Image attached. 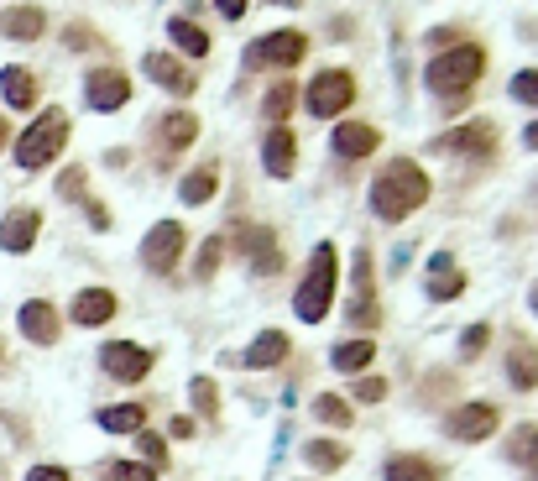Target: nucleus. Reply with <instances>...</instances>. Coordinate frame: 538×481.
<instances>
[{
  "mask_svg": "<svg viewBox=\"0 0 538 481\" xmlns=\"http://www.w3.org/2000/svg\"><path fill=\"white\" fill-rule=\"evenodd\" d=\"M434 183L429 173L413 163V157H392V163H382V173L371 178V215L387 220V225H403L408 215H418L429 204Z\"/></svg>",
  "mask_w": 538,
  "mask_h": 481,
  "instance_id": "obj_1",
  "label": "nucleus"
},
{
  "mask_svg": "<svg viewBox=\"0 0 538 481\" xmlns=\"http://www.w3.org/2000/svg\"><path fill=\"white\" fill-rule=\"evenodd\" d=\"M335 288H340V251L330 241H319L309 251V272H303V283L293 293V314L303 325H319V319H330L335 309Z\"/></svg>",
  "mask_w": 538,
  "mask_h": 481,
  "instance_id": "obj_2",
  "label": "nucleus"
},
{
  "mask_svg": "<svg viewBox=\"0 0 538 481\" xmlns=\"http://www.w3.org/2000/svg\"><path fill=\"white\" fill-rule=\"evenodd\" d=\"M481 74H486V48H481V42H455V48H444V53L429 58L424 84L434 89V95L450 100V95H465V89H476Z\"/></svg>",
  "mask_w": 538,
  "mask_h": 481,
  "instance_id": "obj_3",
  "label": "nucleus"
},
{
  "mask_svg": "<svg viewBox=\"0 0 538 481\" xmlns=\"http://www.w3.org/2000/svg\"><path fill=\"white\" fill-rule=\"evenodd\" d=\"M68 110H42L37 121H27V131L16 136V168H27V173H37V168H48L53 157L68 147Z\"/></svg>",
  "mask_w": 538,
  "mask_h": 481,
  "instance_id": "obj_4",
  "label": "nucleus"
},
{
  "mask_svg": "<svg viewBox=\"0 0 538 481\" xmlns=\"http://www.w3.org/2000/svg\"><path fill=\"white\" fill-rule=\"evenodd\" d=\"M303 105H309L314 121H340L356 105V74L350 68H319L309 89H303Z\"/></svg>",
  "mask_w": 538,
  "mask_h": 481,
  "instance_id": "obj_5",
  "label": "nucleus"
},
{
  "mask_svg": "<svg viewBox=\"0 0 538 481\" xmlns=\"http://www.w3.org/2000/svg\"><path fill=\"white\" fill-rule=\"evenodd\" d=\"M497 429H502V408H497V403H486V398L455 403L450 414H444V434H450L455 445H486Z\"/></svg>",
  "mask_w": 538,
  "mask_h": 481,
  "instance_id": "obj_6",
  "label": "nucleus"
},
{
  "mask_svg": "<svg viewBox=\"0 0 538 481\" xmlns=\"http://www.w3.org/2000/svg\"><path fill=\"white\" fill-rule=\"evenodd\" d=\"M183 246H189L183 220H157L142 241V267L157 272V278H168V272H178V262H183Z\"/></svg>",
  "mask_w": 538,
  "mask_h": 481,
  "instance_id": "obj_7",
  "label": "nucleus"
},
{
  "mask_svg": "<svg viewBox=\"0 0 538 481\" xmlns=\"http://www.w3.org/2000/svg\"><path fill=\"white\" fill-rule=\"evenodd\" d=\"M303 58H309V37L293 32V27L267 32L246 48V68H298Z\"/></svg>",
  "mask_w": 538,
  "mask_h": 481,
  "instance_id": "obj_8",
  "label": "nucleus"
},
{
  "mask_svg": "<svg viewBox=\"0 0 538 481\" xmlns=\"http://www.w3.org/2000/svg\"><path fill=\"white\" fill-rule=\"evenodd\" d=\"M100 366H105V372H110L115 382L136 387V382H147V377H152L157 351L136 346V340H105V346H100Z\"/></svg>",
  "mask_w": 538,
  "mask_h": 481,
  "instance_id": "obj_9",
  "label": "nucleus"
},
{
  "mask_svg": "<svg viewBox=\"0 0 538 481\" xmlns=\"http://www.w3.org/2000/svg\"><path fill=\"white\" fill-rule=\"evenodd\" d=\"M16 330L27 335V346H58L63 340V314L53 299H27L16 309Z\"/></svg>",
  "mask_w": 538,
  "mask_h": 481,
  "instance_id": "obj_10",
  "label": "nucleus"
},
{
  "mask_svg": "<svg viewBox=\"0 0 538 481\" xmlns=\"http://www.w3.org/2000/svg\"><path fill=\"white\" fill-rule=\"evenodd\" d=\"M429 152H460V157H491L497 152V126L491 121H465L455 131H439Z\"/></svg>",
  "mask_w": 538,
  "mask_h": 481,
  "instance_id": "obj_11",
  "label": "nucleus"
},
{
  "mask_svg": "<svg viewBox=\"0 0 538 481\" xmlns=\"http://www.w3.org/2000/svg\"><path fill=\"white\" fill-rule=\"evenodd\" d=\"M131 100V79L121 74V68H89L84 74V105L100 110V116H110V110H121Z\"/></svg>",
  "mask_w": 538,
  "mask_h": 481,
  "instance_id": "obj_12",
  "label": "nucleus"
},
{
  "mask_svg": "<svg viewBox=\"0 0 538 481\" xmlns=\"http://www.w3.org/2000/svg\"><path fill=\"white\" fill-rule=\"evenodd\" d=\"M236 251L251 262L256 278H272V272H283V246H277V231H267V225H246V231L236 236Z\"/></svg>",
  "mask_w": 538,
  "mask_h": 481,
  "instance_id": "obj_13",
  "label": "nucleus"
},
{
  "mask_svg": "<svg viewBox=\"0 0 538 481\" xmlns=\"http://www.w3.org/2000/svg\"><path fill=\"white\" fill-rule=\"evenodd\" d=\"M37 236H42V210H32V204H16V210H6V220H0V251L27 257V251L37 246Z\"/></svg>",
  "mask_w": 538,
  "mask_h": 481,
  "instance_id": "obj_14",
  "label": "nucleus"
},
{
  "mask_svg": "<svg viewBox=\"0 0 538 481\" xmlns=\"http://www.w3.org/2000/svg\"><path fill=\"white\" fill-rule=\"evenodd\" d=\"M142 68H147V79H152V84H162V89H168V95H178V100L199 89V74H194V68L183 63L178 53H147V58H142Z\"/></svg>",
  "mask_w": 538,
  "mask_h": 481,
  "instance_id": "obj_15",
  "label": "nucleus"
},
{
  "mask_svg": "<svg viewBox=\"0 0 538 481\" xmlns=\"http://www.w3.org/2000/svg\"><path fill=\"white\" fill-rule=\"evenodd\" d=\"M115 314H121V299H115L110 288H79L74 304H68V319H74L79 330H100Z\"/></svg>",
  "mask_w": 538,
  "mask_h": 481,
  "instance_id": "obj_16",
  "label": "nucleus"
},
{
  "mask_svg": "<svg viewBox=\"0 0 538 481\" xmlns=\"http://www.w3.org/2000/svg\"><path fill=\"white\" fill-rule=\"evenodd\" d=\"M377 147H382V131L366 126V121H340L335 136H330V152L340 163H361V157H371Z\"/></svg>",
  "mask_w": 538,
  "mask_h": 481,
  "instance_id": "obj_17",
  "label": "nucleus"
},
{
  "mask_svg": "<svg viewBox=\"0 0 538 481\" xmlns=\"http://www.w3.org/2000/svg\"><path fill=\"white\" fill-rule=\"evenodd\" d=\"M288 356H293L288 330H256V340L241 351V366H251V372H272V366H283Z\"/></svg>",
  "mask_w": 538,
  "mask_h": 481,
  "instance_id": "obj_18",
  "label": "nucleus"
},
{
  "mask_svg": "<svg viewBox=\"0 0 538 481\" xmlns=\"http://www.w3.org/2000/svg\"><path fill=\"white\" fill-rule=\"evenodd\" d=\"M382 481H444V471H439V461H434V455L397 450V455H387Z\"/></svg>",
  "mask_w": 538,
  "mask_h": 481,
  "instance_id": "obj_19",
  "label": "nucleus"
},
{
  "mask_svg": "<svg viewBox=\"0 0 538 481\" xmlns=\"http://www.w3.org/2000/svg\"><path fill=\"white\" fill-rule=\"evenodd\" d=\"M293 163H298V136L288 126H272L262 142V168L272 178H293Z\"/></svg>",
  "mask_w": 538,
  "mask_h": 481,
  "instance_id": "obj_20",
  "label": "nucleus"
},
{
  "mask_svg": "<svg viewBox=\"0 0 538 481\" xmlns=\"http://www.w3.org/2000/svg\"><path fill=\"white\" fill-rule=\"evenodd\" d=\"M507 382L518 387V393H533L538 387V346L528 335H512V346H507Z\"/></svg>",
  "mask_w": 538,
  "mask_h": 481,
  "instance_id": "obj_21",
  "label": "nucleus"
},
{
  "mask_svg": "<svg viewBox=\"0 0 538 481\" xmlns=\"http://www.w3.org/2000/svg\"><path fill=\"white\" fill-rule=\"evenodd\" d=\"M371 361H377V340L371 335H356V340H340V346L330 351V366L340 377H366Z\"/></svg>",
  "mask_w": 538,
  "mask_h": 481,
  "instance_id": "obj_22",
  "label": "nucleus"
},
{
  "mask_svg": "<svg viewBox=\"0 0 538 481\" xmlns=\"http://www.w3.org/2000/svg\"><path fill=\"white\" fill-rule=\"evenodd\" d=\"M42 32H48V11H42V6H11V11H0V37L37 42Z\"/></svg>",
  "mask_w": 538,
  "mask_h": 481,
  "instance_id": "obj_23",
  "label": "nucleus"
},
{
  "mask_svg": "<svg viewBox=\"0 0 538 481\" xmlns=\"http://www.w3.org/2000/svg\"><path fill=\"white\" fill-rule=\"evenodd\" d=\"M0 100H6L11 110H32L37 105V74L21 63H6L0 68Z\"/></svg>",
  "mask_w": 538,
  "mask_h": 481,
  "instance_id": "obj_24",
  "label": "nucleus"
},
{
  "mask_svg": "<svg viewBox=\"0 0 538 481\" xmlns=\"http://www.w3.org/2000/svg\"><path fill=\"white\" fill-rule=\"evenodd\" d=\"M345 461H350V445H340V440H324V434H314V440L303 445V466L319 471V476L345 471Z\"/></svg>",
  "mask_w": 538,
  "mask_h": 481,
  "instance_id": "obj_25",
  "label": "nucleus"
},
{
  "mask_svg": "<svg viewBox=\"0 0 538 481\" xmlns=\"http://www.w3.org/2000/svg\"><path fill=\"white\" fill-rule=\"evenodd\" d=\"M95 424L105 434H142L147 429V403H110L95 414Z\"/></svg>",
  "mask_w": 538,
  "mask_h": 481,
  "instance_id": "obj_26",
  "label": "nucleus"
},
{
  "mask_svg": "<svg viewBox=\"0 0 538 481\" xmlns=\"http://www.w3.org/2000/svg\"><path fill=\"white\" fill-rule=\"evenodd\" d=\"M168 37H173V48H178V58H183V63L209 53V32L199 27L194 16H173V21H168Z\"/></svg>",
  "mask_w": 538,
  "mask_h": 481,
  "instance_id": "obj_27",
  "label": "nucleus"
},
{
  "mask_svg": "<svg viewBox=\"0 0 538 481\" xmlns=\"http://www.w3.org/2000/svg\"><path fill=\"white\" fill-rule=\"evenodd\" d=\"M215 189H220V168H215V163H199L194 173H183L178 199H183V204H209V199H215Z\"/></svg>",
  "mask_w": 538,
  "mask_h": 481,
  "instance_id": "obj_28",
  "label": "nucleus"
},
{
  "mask_svg": "<svg viewBox=\"0 0 538 481\" xmlns=\"http://www.w3.org/2000/svg\"><path fill=\"white\" fill-rule=\"evenodd\" d=\"M162 142H168L173 152L194 147L199 142V116L194 110H168V116H162Z\"/></svg>",
  "mask_w": 538,
  "mask_h": 481,
  "instance_id": "obj_29",
  "label": "nucleus"
},
{
  "mask_svg": "<svg viewBox=\"0 0 538 481\" xmlns=\"http://www.w3.org/2000/svg\"><path fill=\"white\" fill-rule=\"evenodd\" d=\"M309 408H314V419H319L324 429H350V424H356V408H350L340 393H319Z\"/></svg>",
  "mask_w": 538,
  "mask_h": 481,
  "instance_id": "obj_30",
  "label": "nucleus"
},
{
  "mask_svg": "<svg viewBox=\"0 0 538 481\" xmlns=\"http://www.w3.org/2000/svg\"><path fill=\"white\" fill-rule=\"evenodd\" d=\"M293 100H298V84H293V79H277L267 95H262V116H272V126H288Z\"/></svg>",
  "mask_w": 538,
  "mask_h": 481,
  "instance_id": "obj_31",
  "label": "nucleus"
},
{
  "mask_svg": "<svg viewBox=\"0 0 538 481\" xmlns=\"http://www.w3.org/2000/svg\"><path fill=\"white\" fill-rule=\"evenodd\" d=\"M220 262H225V236H204L199 257H194V283H209L220 272Z\"/></svg>",
  "mask_w": 538,
  "mask_h": 481,
  "instance_id": "obj_32",
  "label": "nucleus"
},
{
  "mask_svg": "<svg viewBox=\"0 0 538 481\" xmlns=\"http://www.w3.org/2000/svg\"><path fill=\"white\" fill-rule=\"evenodd\" d=\"M382 398H387V377H377V372L350 377V398H345L350 408H356V403H361V408H371V403H382Z\"/></svg>",
  "mask_w": 538,
  "mask_h": 481,
  "instance_id": "obj_33",
  "label": "nucleus"
},
{
  "mask_svg": "<svg viewBox=\"0 0 538 481\" xmlns=\"http://www.w3.org/2000/svg\"><path fill=\"white\" fill-rule=\"evenodd\" d=\"M189 403L199 408V419H220V387H215V377H194L189 382Z\"/></svg>",
  "mask_w": 538,
  "mask_h": 481,
  "instance_id": "obj_34",
  "label": "nucleus"
},
{
  "mask_svg": "<svg viewBox=\"0 0 538 481\" xmlns=\"http://www.w3.org/2000/svg\"><path fill=\"white\" fill-rule=\"evenodd\" d=\"M491 346V319H476V325L460 330V361H476Z\"/></svg>",
  "mask_w": 538,
  "mask_h": 481,
  "instance_id": "obj_35",
  "label": "nucleus"
},
{
  "mask_svg": "<svg viewBox=\"0 0 538 481\" xmlns=\"http://www.w3.org/2000/svg\"><path fill=\"white\" fill-rule=\"evenodd\" d=\"M460 293H465V272H455V267H444V272H434V278H429V299L434 304L460 299Z\"/></svg>",
  "mask_w": 538,
  "mask_h": 481,
  "instance_id": "obj_36",
  "label": "nucleus"
},
{
  "mask_svg": "<svg viewBox=\"0 0 538 481\" xmlns=\"http://www.w3.org/2000/svg\"><path fill=\"white\" fill-rule=\"evenodd\" d=\"M512 461H523L528 476L538 481V429H518V434H512Z\"/></svg>",
  "mask_w": 538,
  "mask_h": 481,
  "instance_id": "obj_37",
  "label": "nucleus"
},
{
  "mask_svg": "<svg viewBox=\"0 0 538 481\" xmlns=\"http://www.w3.org/2000/svg\"><path fill=\"white\" fill-rule=\"evenodd\" d=\"M63 48H74V53H100V48H105V37H100V32H89L84 21H74V27L63 32Z\"/></svg>",
  "mask_w": 538,
  "mask_h": 481,
  "instance_id": "obj_38",
  "label": "nucleus"
},
{
  "mask_svg": "<svg viewBox=\"0 0 538 481\" xmlns=\"http://www.w3.org/2000/svg\"><path fill=\"white\" fill-rule=\"evenodd\" d=\"M105 481H157V471L147 461H110L105 466Z\"/></svg>",
  "mask_w": 538,
  "mask_h": 481,
  "instance_id": "obj_39",
  "label": "nucleus"
},
{
  "mask_svg": "<svg viewBox=\"0 0 538 481\" xmlns=\"http://www.w3.org/2000/svg\"><path fill=\"white\" fill-rule=\"evenodd\" d=\"M136 445H142V461H147V466L162 476V466H168V445H162L152 429H142V434H136Z\"/></svg>",
  "mask_w": 538,
  "mask_h": 481,
  "instance_id": "obj_40",
  "label": "nucleus"
},
{
  "mask_svg": "<svg viewBox=\"0 0 538 481\" xmlns=\"http://www.w3.org/2000/svg\"><path fill=\"white\" fill-rule=\"evenodd\" d=\"M512 100H523L538 110V68H523V74H512Z\"/></svg>",
  "mask_w": 538,
  "mask_h": 481,
  "instance_id": "obj_41",
  "label": "nucleus"
},
{
  "mask_svg": "<svg viewBox=\"0 0 538 481\" xmlns=\"http://www.w3.org/2000/svg\"><path fill=\"white\" fill-rule=\"evenodd\" d=\"M58 194H63V199H89V194H84V168L58 173Z\"/></svg>",
  "mask_w": 538,
  "mask_h": 481,
  "instance_id": "obj_42",
  "label": "nucleus"
},
{
  "mask_svg": "<svg viewBox=\"0 0 538 481\" xmlns=\"http://www.w3.org/2000/svg\"><path fill=\"white\" fill-rule=\"evenodd\" d=\"M27 481H74V471L48 461V466H32V471H27Z\"/></svg>",
  "mask_w": 538,
  "mask_h": 481,
  "instance_id": "obj_43",
  "label": "nucleus"
},
{
  "mask_svg": "<svg viewBox=\"0 0 538 481\" xmlns=\"http://www.w3.org/2000/svg\"><path fill=\"white\" fill-rule=\"evenodd\" d=\"M215 6H220V16H225V21H241V16L251 11V0H215Z\"/></svg>",
  "mask_w": 538,
  "mask_h": 481,
  "instance_id": "obj_44",
  "label": "nucleus"
},
{
  "mask_svg": "<svg viewBox=\"0 0 538 481\" xmlns=\"http://www.w3.org/2000/svg\"><path fill=\"white\" fill-rule=\"evenodd\" d=\"M168 434H173V440H194V419H189V414H178V419L168 424Z\"/></svg>",
  "mask_w": 538,
  "mask_h": 481,
  "instance_id": "obj_45",
  "label": "nucleus"
},
{
  "mask_svg": "<svg viewBox=\"0 0 538 481\" xmlns=\"http://www.w3.org/2000/svg\"><path fill=\"white\" fill-rule=\"evenodd\" d=\"M89 225H95V231H110V210L95 204V199H89Z\"/></svg>",
  "mask_w": 538,
  "mask_h": 481,
  "instance_id": "obj_46",
  "label": "nucleus"
},
{
  "mask_svg": "<svg viewBox=\"0 0 538 481\" xmlns=\"http://www.w3.org/2000/svg\"><path fill=\"white\" fill-rule=\"evenodd\" d=\"M523 147H528V152H538V121H528V126H523Z\"/></svg>",
  "mask_w": 538,
  "mask_h": 481,
  "instance_id": "obj_47",
  "label": "nucleus"
},
{
  "mask_svg": "<svg viewBox=\"0 0 538 481\" xmlns=\"http://www.w3.org/2000/svg\"><path fill=\"white\" fill-rule=\"evenodd\" d=\"M6 142H11V126H6V116H0V152H6Z\"/></svg>",
  "mask_w": 538,
  "mask_h": 481,
  "instance_id": "obj_48",
  "label": "nucleus"
},
{
  "mask_svg": "<svg viewBox=\"0 0 538 481\" xmlns=\"http://www.w3.org/2000/svg\"><path fill=\"white\" fill-rule=\"evenodd\" d=\"M528 309H533V314H538V283H533V288H528Z\"/></svg>",
  "mask_w": 538,
  "mask_h": 481,
  "instance_id": "obj_49",
  "label": "nucleus"
},
{
  "mask_svg": "<svg viewBox=\"0 0 538 481\" xmlns=\"http://www.w3.org/2000/svg\"><path fill=\"white\" fill-rule=\"evenodd\" d=\"M272 6H288V11H298V6H303V0H272Z\"/></svg>",
  "mask_w": 538,
  "mask_h": 481,
  "instance_id": "obj_50",
  "label": "nucleus"
},
{
  "mask_svg": "<svg viewBox=\"0 0 538 481\" xmlns=\"http://www.w3.org/2000/svg\"><path fill=\"white\" fill-rule=\"evenodd\" d=\"M0 361H6V351H0Z\"/></svg>",
  "mask_w": 538,
  "mask_h": 481,
  "instance_id": "obj_51",
  "label": "nucleus"
}]
</instances>
